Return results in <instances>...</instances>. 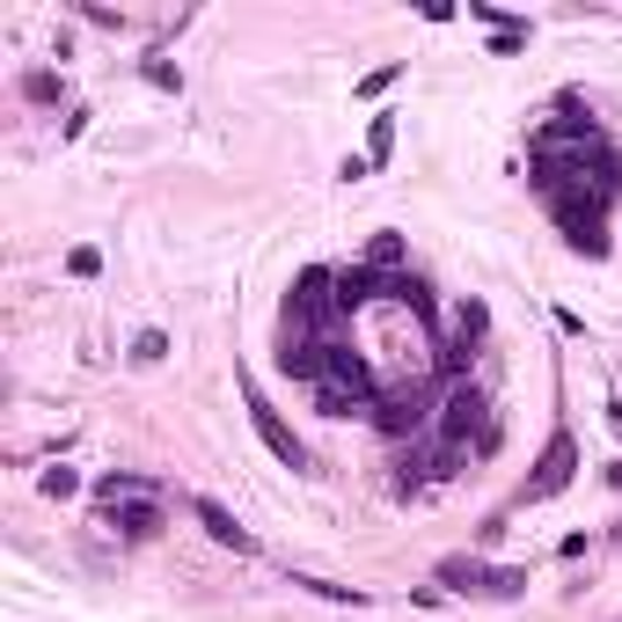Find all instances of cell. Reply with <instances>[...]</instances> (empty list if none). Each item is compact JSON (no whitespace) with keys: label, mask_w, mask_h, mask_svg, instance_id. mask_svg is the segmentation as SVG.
<instances>
[{"label":"cell","mask_w":622,"mask_h":622,"mask_svg":"<svg viewBox=\"0 0 622 622\" xmlns=\"http://www.w3.org/2000/svg\"><path fill=\"white\" fill-rule=\"evenodd\" d=\"M132 359H140V367H161V359H169V338H161V330H140V338H132Z\"/></svg>","instance_id":"d6986e66"},{"label":"cell","mask_w":622,"mask_h":622,"mask_svg":"<svg viewBox=\"0 0 622 622\" xmlns=\"http://www.w3.org/2000/svg\"><path fill=\"white\" fill-rule=\"evenodd\" d=\"M37 491H44V498H73V491H81V476H73V469H44Z\"/></svg>","instance_id":"44dd1931"},{"label":"cell","mask_w":622,"mask_h":622,"mask_svg":"<svg viewBox=\"0 0 622 622\" xmlns=\"http://www.w3.org/2000/svg\"><path fill=\"white\" fill-rule=\"evenodd\" d=\"M103 528L124 534V542H147V534L161 528V505H154V498H110V505H103Z\"/></svg>","instance_id":"8fae6325"},{"label":"cell","mask_w":622,"mask_h":622,"mask_svg":"<svg viewBox=\"0 0 622 622\" xmlns=\"http://www.w3.org/2000/svg\"><path fill=\"white\" fill-rule=\"evenodd\" d=\"M571 476H579V440H571V432H550V447H542L534 476L520 483V505H542V498L571 491Z\"/></svg>","instance_id":"5b68a950"},{"label":"cell","mask_w":622,"mask_h":622,"mask_svg":"<svg viewBox=\"0 0 622 622\" xmlns=\"http://www.w3.org/2000/svg\"><path fill=\"white\" fill-rule=\"evenodd\" d=\"M440 586L513 601V593H528V571H491V564H476V556H447V564H440Z\"/></svg>","instance_id":"52a82bcc"},{"label":"cell","mask_w":622,"mask_h":622,"mask_svg":"<svg viewBox=\"0 0 622 622\" xmlns=\"http://www.w3.org/2000/svg\"><path fill=\"white\" fill-rule=\"evenodd\" d=\"M315 410L322 418H352V410H373V367L359 352H330V367H322V381H315Z\"/></svg>","instance_id":"3957f363"},{"label":"cell","mask_w":622,"mask_h":622,"mask_svg":"<svg viewBox=\"0 0 622 622\" xmlns=\"http://www.w3.org/2000/svg\"><path fill=\"white\" fill-rule=\"evenodd\" d=\"M615 542H622V528H615Z\"/></svg>","instance_id":"484cf974"},{"label":"cell","mask_w":622,"mask_h":622,"mask_svg":"<svg viewBox=\"0 0 622 622\" xmlns=\"http://www.w3.org/2000/svg\"><path fill=\"white\" fill-rule=\"evenodd\" d=\"M432 425H440V447H476V454L498 447V418H491L476 381H454V389L440 395V418H432Z\"/></svg>","instance_id":"6da1fadb"},{"label":"cell","mask_w":622,"mask_h":622,"mask_svg":"<svg viewBox=\"0 0 622 622\" xmlns=\"http://www.w3.org/2000/svg\"><path fill=\"white\" fill-rule=\"evenodd\" d=\"M389 154H395V110H381V118L367 124V161H373V169H381V161H389Z\"/></svg>","instance_id":"2e32d148"},{"label":"cell","mask_w":622,"mask_h":622,"mask_svg":"<svg viewBox=\"0 0 622 622\" xmlns=\"http://www.w3.org/2000/svg\"><path fill=\"white\" fill-rule=\"evenodd\" d=\"M242 410H249V425H257V440H264L285 469H308V447L293 440V425H285L279 410H271V395L257 389V381H242Z\"/></svg>","instance_id":"8992f818"},{"label":"cell","mask_w":622,"mask_h":622,"mask_svg":"<svg viewBox=\"0 0 622 622\" xmlns=\"http://www.w3.org/2000/svg\"><path fill=\"white\" fill-rule=\"evenodd\" d=\"M534 161H579L601 147V124L593 118H550V124H534Z\"/></svg>","instance_id":"ba28073f"},{"label":"cell","mask_w":622,"mask_h":622,"mask_svg":"<svg viewBox=\"0 0 622 622\" xmlns=\"http://www.w3.org/2000/svg\"><path fill=\"white\" fill-rule=\"evenodd\" d=\"M330 352H338L330 338H279V373L285 381H322Z\"/></svg>","instance_id":"30bf717a"},{"label":"cell","mask_w":622,"mask_h":622,"mask_svg":"<svg viewBox=\"0 0 622 622\" xmlns=\"http://www.w3.org/2000/svg\"><path fill=\"white\" fill-rule=\"evenodd\" d=\"M147 81H154V89H183V73L169 67V59H147Z\"/></svg>","instance_id":"d4e9b609"},{"label":"cell","mask_w":622,"mask_h":622,"mask_svg":"<svg viewBox=\"0 0 622 622\" xmlns=\"http://www.w3.org/2000/svg\"><path fill=\"white\" fill-rule=\"evenodd\" d=\"M373 301H389V279H381V271H367V264H344V271H338V308L352 315V308H373Z\"/></svg>","instance_id":"4fadbf2b"},{"label":"cell","mask_w":622,"mask_h":622,"mask_svg":"<svg viewBox=\"0 0 622 622\" xmlns=\"http://www.w3.org/2000/svg\"><path fill=\"white\" fill-rule=\"evenodd\" d=\"M22 96H30V103H59V96H67V81H59L52 67H30V73H22Z\"/></svg>","instance_id":"ac0fdd59"},{"label":"cell","mask_w":622,"mask_h":622,"mask_svg":"<svg viewBox=\"0 0 622 622\" xmlns=\"http://www.w3.org/2000/svg\"><path fill=\"white\" fill-rule=\"evenodd\" d=\"M373 425L389 432V440H403V432H425L432 418H440V410H432V395L425 389H395V395H381V403L367 410Z\"/></svg>","instance_id":"9c48e42d"},{"label":"cell","mask_w":622,"mask_h":622,"mask_svg":"<svg viewBox=\"0 0 622 622\" xmlns=\"http://www.w3.org/2000/svg\"><path fill=\"white\" fill-rule=\"evenodd\" d=\"M191 513H198V528L213 534L220 550H234V556H249V550H257V534H249V528H242V520H234V513H228V505H220V498H198Z\"/></svg>","instance_id":"7c38bea8"},{"label":"cell","mask_w":622,"mask_h":622,"mask_svg":"<svg viewBox=\"0 0 622 622\" xmlns=\"http://www.w3.org/2000/svg\"><path fill=\"white\" fill-rule=\"evenodd\" d=\"M395 264H403V234H395V228H381V234H373V242H367V271H381V279H395Z\"/></svg>","instance_id":"5bb4252c"},{"label":"cell","mask_w":622,"mask_h":622,"mask_svg":"<svg viewBox=\"0 0 622 622\" xmlns=\"http://www.w3.org/2000/svg\"><path fill=\"white\" fill-rule=\"evenodd\" d=\"M389 301H403L418 322H432V285H425V279H403V271H395V279H389Z\"/></svg>","instance_id":"9a60e30c"},{"label":"cell","mask_w":622,"mask_h":622,"mask_svg":"<svg viewBox=\"0 0 622 622\" xmlns=\"http://www.w3.org/2000/svg\"><path fill=\"white\" fill-rule=\"evenodd\" d=\"M483 330H491V308H483V301L454 308V338H462V344H483Z\"/></svg>","instance_id":"e0dca14e"},{"label":"cell","mask_w":622,"mask_h":622,"mask_svg":"<svg viewBox=\"0 0 622 622\" xmlns=\"http://www.w3.org/2000/svg\"><path fill=\"white\" fill-rule=\"evenodd\" d=\"M469 16L491 22V37H498V30H520V16H505V8H491V0H469Z\"/></svg>","instance_id":"603a6c76"},{"label":"cell","mask_w":622,"mask_h":622,"mask_svg":"<svg viewBox=\"0 0 622 622\" xmlns=\"http://www.w3.org/2000/svg\"><path fill=\"white\" fill-rule=\"evenodd\" d=\"M67 271H73V279H96V271H103V249H96V242H81V249L67 257Z\"/></svg>","instance_id":"7402d4cb"},{"label":"cell","mask_w":622,"mask_h":622,"mask_svg":"<svg viewBox=\"0 0 622 622\" xmlns=\"http://www.w3.org/2000/svg\"><path fill=\"white\" fill-rule=\"evenodd\" d=\"M338 271H301L293 293H285V338H330L338 322Z\"/></svg>","instance_id":"7a4b0ae2"},{"label":"cell","mask_w":622,"mask_h":622,"mask_svg":"<svg viewBox=\"0 0 622 622\" xmlns=\"http://www.w3.org/2000/svg\"><path fill=\"white\" fill-rule=\"evenodd\" d=\"M395 81H403V67H373V73H367V81H359V96H389V89H395Z\"/></svg>","instance_id":"cb8c5ba5"},{"label":"cell","mask_w":622,"mask_h":622,"mask_svg":"<svg viewBox=\"0 0 622 622\" xmlns=\"http://www.w3.org/2000/svg\"><path fill=\"white\" fill-rule=\"evenodd\" d=\"M293 586L322 593V601H352V608H367V593H359V586H330V579H293Z\"/></svg>","instance_id":"ffe728a7"},{"label":"cell","mask_w":622,"mask_h":622,"mask_svg":"<svg viewBox=\"0 0 622 622\" xmlns=\"http://www.w3.org/2000/svg\"><path fill=\"white\" fill-rule=\"evenodd\" d=\"M550 213H556V228H564V242L579 249V257H608V205L593 191L550 198Z\"/></svg>","instance_id":"277c9868"}]
</instances>
